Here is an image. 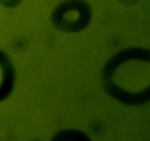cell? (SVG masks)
I'll use <instances>...</instances> for the list:
<instances>
[{"mask_svg":"<svg viewBox=\"0 0 150 141\" xmlns=\"http://www.w3.org/2000/svg\"><path fill=\"white\" fill-rule=\"evenodd\" d=\"M91 17L92 10L84 0H65L56 7L51 20L60 30L77 32L89 24Z\"/></svg>","mask_w":150,"mask_h":141,"instance_id":"6da1fadb","label":"cell"},{"mask_svg":"<svg viewBox=\"0 0 150 141\" xmlns=\"http://www.w3.org/2000/svg\"><path fill=\"white\" fill-rule=\"evenodd\" d=\"M15 83V70L8 56L0 50V102L12 93Z\"/></svg>","mask_w":150,"mask_h":141,"instance_id":"7a4b0ae2","label":"cell"},{"mask_svg":"<svg viewBox=\"0 0 150 141\" xmlns=\"http://www.w3.org/2000/svg\"><path fill=\"white\" fill-rule=\"evenodd\" d=\"M51 141H92L85 133L75 129H67L58 132Z\"/></svg>","mask_w":150,"mask_h":141,"instance_id":"3957f363","label":"cell"},{"mask_svg":"<svg viewBox=\"0 0 150 141\" xmlns=\"http://www.w3.org/2000/svg\"><path fill=\"white\" fill-rule=\"evenodd\" d=\"M23 0H0V4L7 8H13L18 6Z\"/></svg>","mask_w":150,"mask_h":141,"instance_id":"277c9868","label":"cell"},{"mask_svg":"<svg viewBox=\"0 0 150 141\" xmlns=\"http://www.w3.org/2000/svg\"><path fill=\"white\" fill-rule=\"evenodd\" d=\"M117 1L125 5H132V4H134L138 2L139 0H117Z\"/></svg>","mask_w":150,"mask_h":141,"instance_id":"5b68a950","label":"cell"},{"mask_svg":"<svg viewBox=\"0 0 150 141\" xmlns=\"http://www.w3.org/2000/svg\"><path fill=\"white\" fill-rule=\"evenodd\" d=\"M35 141H39V140H35Z\"/></svg>","mask_w":150,"mask_h":141,"instance_id":"8992f818","label":"cell"}]
</instances>
